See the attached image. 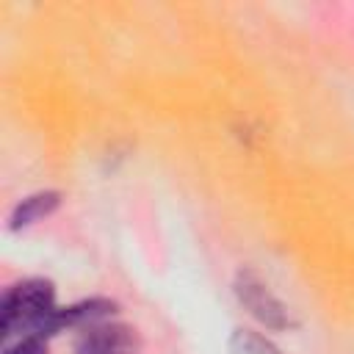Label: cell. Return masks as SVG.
<instances>
[{
    "mask_svg": "<svg viewBox=\"0 0 354 354\" xmlns=\"http://www.w3.org/2000/svg\"><path fill=\"white\" fill-rule=\"evenodd\" d=\"M0 332L3 340L41 337L64 332V307L55 304V290L47 279H22L6 288L0 301Z\"/></svg>",
    "mask_w": 354,
    "mask_h": 354,
    "instance_id": "cell-1",
    "label": "cell"
},
{
    "mask_svg": "<svg viewBox=\"0 0 354 354\" xmlns=\"http://www.w3.org/2000/svg\"><path fill=\"white\" fill-rule=\"evenodd\" d=\"M232 290H235L238 304L266 329L285 332L296 324L290 315V307L271 290V285L254 268H241L232 279Z\"/></svg>",
    "mask_w": 354,
    "mask_h": 354,
    "instance_id": "cell-2",
    "label": "cell"
},
{
    "mask_svg": "<svg viewBox=\"0 0 354 354\" xmlns=\"http://www.w3.org/2000/svg\"><path fill=\"white\" fill-rule=\"evenodd\" d=\"M75 354H144V343L133 326L108 318L77 329Z\"/></svg>",
    "mask_w": 354,
    "mask_h": 354,
    "instance_id": "cell-3",
    "label": "cell"
},
{
    "mask_svg": "<svg viewBox=\"0 0 354 354\" xmlns=\"http://www.w3.org/2000/svg\"><path fill=\"white\" fill-rule=\"evenodd\" d=\"M58 205H61L58 191H36V194H30L14 205V210L8 216V230H25V227L47 218Z\"/></svg>",
    "mask_w": 354,
    "mask_h": 354,
    "instance_id": "cell-4",
    "label": "cell"
},
{
    "mask_svg": "<svg viewBox=\"0 0 354 354\" xmlns=\"http://www.w3.org/2000/svg\"><path fill=\"white\" fill-rule=\"evenodd\" d=\"M227 354H282V351L260 332L238 326L227 340Z\"/></svg>",
    "mask_w": 354,
    "mask_h": 354,
    "instance_id": "cell-5",
    "label": "cell"
},
{
    "mask_svg": "<svg viewBox=\"0 0 354 354\" xmlns=\"http://www.w3.org/2000/svg\"><path fill=\"white\" fill-rule=\"evenodd\" d=\"M3 354H50V351H47V340L41 337H19L6 343Z\"/></svg>",
    "mask_w": 354,
    "mask_h": 354,
    "instance_id": "cell-6",
    "label": "cell"
}]
</instances>
